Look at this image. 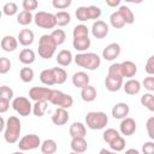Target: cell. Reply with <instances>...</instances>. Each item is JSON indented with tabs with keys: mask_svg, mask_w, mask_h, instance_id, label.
I'll return each instance as SVG.
<instances>
[{
	"mask_svg": "<svg viewBox=\"0 0 154 154\" xmlns=\"http://www.w3.org/2000/svg\"><path fill=\"white\" fill-rule=\"evenodd\" d=\"M20 130H22V123L19 118L16 116L8 117L5 124V129H4V140L10 144L17 143L19 140Z\"/></svg>",
	"mask_w": 154,
	"mask_h": 154,
	"instance_id": "6da1fadb",
	"label": "cell"
},
{
	"mask_svg": "<svg viewBox=\"0 0 154 154\" xmlns=\"http://www.w3.org/2000/svg\"><path fill=\"white\" fill-rule=\"evenodd\" d=\"M73 60L79 67H83L89 71H94L99 69L101 65V58L96 53H91V52L77 53L73 57Z\"/></svg>",
	"mask_w": 154,
	"mask_h": 154,
	"instance_id": "7a4b0ae2",
	"label": "cell"
},
{
	"mask_svg": "<svg viewBox=\"0 0 154 154\" xmlns=\"http://www.w3.org/2000/svg\"><path fill=\"white\" fill-rule=\"evenodd\" d=\"M108 123V117L105 112H88L85 116V124L91 130H102Z\"/></svg>",
	"mask_w": 154,
	"mask_h": 154,
	"instance_id": "3957f363",
	"label": "cell"
},
{
	"mask_svg": "<svg viewBox=\"0 0 154 154\" xmlns=\"http://www.w3.org/2000/svg\"><path fill=\"white\" fill-rule=\"evenodd\" d=\"M57 45L55 42L53 41V38L51 37V35L48 34H45L40 37L38 40V48H37V52H38V55L42 58V59H51L54 53H55V49H57Z\"/></svg>",
	"mask_w": 154,
	"mask_h": 154,
	"instance_id": "277c9868",
	"label": "cell"
},
{
	"mask_svg": "<svg viewBox=\"0 0 154 154\" xmlns=\"http://www.w3.org/2000/svg\"><path fill=\"white\" fill-rule=\"evenodd\" d=\"M76 18L79 22H87L90 19L97 20L101 16V10L97 6L90 5V6H79L76 10Z\"/></svg>",
	"mask_w": 154,
	"mask_h": 154,
	"instance_id": "5b68a950",
	"label": "cell"
},
{
	"mask_svg": "<svg viewBox=\"0 0 154 154\" xmlns=\"http://www.w3.org/2000/svg\"><path fill=\"white\" fill-rule=\"evenodd\" d=\"M49 102L60 107V108L67 109L73 105V99L69 94H65V93L57 90V89H52V95L49 97Z\"/></svg>",
	"mask_w": 154,
	"mask_h": 154,
	"instance_id": "8992f818",
	"label": "cell"
},
{
	"mask_svg": "<svg viewBox=\"0 0 154 154\" xmlns=\"http://www.w3.org/2000/svg\"><path fill=\"white\" fill-rule=\"evenodd\" d=\"M34 22L38 28L42 29H53L57 25L55 16L49 12L38 11L34 14Z\"/></svg>",
	"mask_w": 154,
	"mask_h": 154,
	"instance_id": "52a82bcc",
	"label": "cell"
},
{
	"mask_svg": "<svg viewBox=\"0 0 154 154\" xmlns=\"http://www.w3.org/2000/svg\"><path fill=\"white\" fill-rule=\"evenodd\" d=\"M12 108L22 117H28L31 113L32 109V105L30 102L29 99H26L25 96H17L13 97L12 103H11Z\"/></svg>",
	"mask_w": 154,
	"mask_h": 154,
	"instance_id": "ba28073f",
	"label": "cell"
},
{
	"mask_svg": "<svg viewBox=\"0 0 154 154\" xmlns=\"http://www.w3.org/2000/svg\"><path fill=\"white\" fill-rule=\"evenodd\" d=\"M18 148L19 150L24 152V150H32V149H36L41 146V140L37 135L35 134H29V135H25L23 136L19 141H18Z\"/></svg>",
	"mask_w": 154,
	"mask_h": 154,
	"instance_id": "9c48e42d",
	"label": "cell"
},
{
	"mask_svg": "<svg viewBox=\"0 0 154 154\" xmlns=\"http://www.w3.org/2000/svg\"><path fill=\"white\" fill-rule=\"evenodd\" d=\"M52 95V89L48 87H32L29 90V97L32 101H49Z\"/></svg>",
	"mask_w": 154,
	"mask_h": 154,
	"instance_id": "30bf717a",
	"label": "cell"
},
{
	"mask_svg": "<svg viewBox=\"0 0 154 154\" xmlns=\"http://www.w3.org/2000/svg\"><path fill=\"white\" fill-rule=\"evenodd\" d=\"M109 26L103 20H95L91 25V34L96 38H105L108 35Z\"/></svg>",
	"mask_w": 154,
	"mask_h": 154,
	"instance_id": "8fae6325",
	"label": "cell"
},
{
	"mask_svg": "<svg viewBox=\"0 0 154 154\" xmlns=\"http://www.w3.org/2000/svg\"><path fill=\"white\" fill-rule=\"evenodd\" d=\"M137 129V124L135 122V119L130 118V117H126L124 119H122L120 124H119V131L122 135L124 136H131L135 134Z\"/></svg>",
	"mask_w": 154,
	"mask_h": 154,
	"instance_id": "7c38bea8",
	"label": "cell"
},
{
	"mask_svg": "<svg viewBox=\"0 0 154 154\" xmlns=\"http://www.w3.org/2000/svg\"><path fill=\"white\" fill-rule=\"evenodd\" d=\"M120 51H122L120 45L117 43V42H112V43L107 45V46L103 48V51H102V58H103L105 60L112 61V60H114L116 58L119 57Z\"/></svg>",
	"mask_w": 154,
	"mask_h": 154,
	"instance_id": "4fadbf2b",
	"label": "cell"
},
{
	"mask_svg": "<svg viewBox=\"0 0 154 154\" xmlns=\"http://www.w3.org/2000/svg\"><path fill=\"white\" fill-rule=\"evenodd\" d=\"M69 119H70V114H69L67 109H65V108L58 107L52 114V123L58 126L65 125L69 122Z\"/></svg>",
	"mask_w": 154,
	"mask_h": 154,
	"instance_id": "5bb4252c",
	"label": "cell"
},
{
	"mask_svg": "<svg viewBox=\"0 0 154 154\" xmlns=\"http://www.w3.org/2000/svg\"><path fill=\"white\" fill-rule=\"evenodd\" d=\"M129 112H130V107L125 102H118L112 107V116L116 119L122 120V119L126 118L129 116Z\"/></svg>",
	"mask_w": 154,
	"mask_h": 154,
	"instance_id": "9a60e30c",
	"label": "cell"
},
{
	"mask_svg": "<svg viewBox=\"0 0 154 154\" xmlns=\"http://www.w3.org/2000/svg\"><path fill=\"white\" fill-rule=\"evenodd\" d=\"M90 82V77L87 72L84 71H78V72H75L73 76H72V84L76 87V88H84L89 84Z\"/></svg>",
	"mask_w": 154,
	"mask_h": 154,
	"instance_id": "2e32d148",
	"label": "cell"
},
{
	"mask_svg": "<svg viewBox=\"0 0 154 154\" xmlns=\"http://www.w3.org/2000/svg\"><path fill=\"white\" fill-rule=\"evenodd\" d=\"M34 38H35V35H34V31L30 30V29H22L17 36V41L19 45L24 46V47H28L30 45H32L34 42Z\"/></svg>",
	"mask_w": 154,
	"mask_h": 154,
	"instance_id": "e0dca14e",
	"label": "cell"
},
{
	"mask_svg": "<svg viewBox=\"0 0 154 154\" xmlns=\"http://www.w3.org/2000/svg\"><path fill=\"white\" fill-rule=\"evenodd\" d=\"M120 70H122L123 78L126 77L130 79L137 73V65L131 60H125V61L120 63Z\"/></svg>",
	"mask_w": 154,
	"mask_h": 154,
	"instance_id": "ac0fdd59",
	"label": "cell"
},
{
	"mask_svg": "<svg viewBox=\"0 0 154 154\" xmlns=\"http://www.w3.org/2000/svg\"><path fill=\"white\" fill-rule=\"evenodd\" d=\"M124 91L128 94V95H137L140 91H141V82L137 81V79H134V78H130L128 79L125 83H123V87Z\"/></svg>",
	"mask_w": 154,
	"mask_h": 154,
	"instance_id": "d6986e66",
	"label": "cell"
},
{
	"mask_svg": "<svg viewBox=\"0 0 154 154\" xmlns=\"http://www.w3.org/2000/svg\"><path fill=\"white\" fill-rule=\"evenodd\" d=\"M0 46H1L2 51H5V52H14L18 47V41L12 35H5L1 38Z\"/></svg>",
	"mask_w": 154,
	"mask_h": 154,
	"instance_id": "ffe728a7",
	"label": "cell"
},
{
	"mask_svg": "<svg viewBox=\"0 0 154 154\" xmlns=\"http://www.w3.org/2000/svg\"><path fill=\"white\" fill-rule=\"evenodd\" d=\"M70 147H71L72 152L78 153V154H82V153H84L88 149V143H87V141H85L84 137H73L71 140Z\"/></svg>",
	"mask_w": 154,
	"mask_h": 154,
	"instance_id": "44dd1931",
	"label": "cell"
},
{
	"mask_svg": "<svg viewBox=\"0 0 154 154\" xmlns=\"http://www.w3.org/2000/svg\"><path fill=\"white\" fill-rule=\"evenodd\" d=\"M69 134L72 138L73 137H85V135H87L85 125L81 122H73L69 129Z\"/></svg>",
	"mask_w": 154,
	"mask_h": 154,
	"instance_id": "7402d4cb",
	"label": "cell"
},
{
	"mask_svg": "<svg viewBox=\"0 0 154 154\" xmlns=\"http://www.w3.org/2000/svg\"><path fill=\"white\" fill-rule=\"evenodd\" d=\"M57 63L60 65V66H69L72 60H73V55L71 53V51L69 49H61L58 54H57V58H55Z\"/></svg>",
	"mask_w": 154,
	"mask_h": 154,
	"instance_id": "603a6c76",
	"label": "cell"
},
{
	"mask_svg": "<svg viewBox=\"0 0 154 154\" xmlns=\"http://www.w3.org/2000/svg\"><path fill=\"white\" fill-rule=\"evenodd\" d=\"M118 13L120 14V17L123 18L125 24H132L135 22V14L132 12V10L126 6V5H120L118 8Z\"/></svg>",
	"mask_w": 154,
	"mask_h": 154,
	"instance_id": "cb8c5ba5",
	"label": "cell"
},
{
	"mask_svg": "<svg viewBox=\"0 0 154 154\" xmlns=\"http://www.w3.org/2000/svg\"><path fill=\"white\" fill-rule=\"evenodd\" d=\"M90 45H91V41H90L89 36L88 37H79V38H73L72 40L73 48L77 52H79V53H84L90 47Z\"/></svg>",
	"mask_w": 154,
	"mask_h": 154,
	"instance_id": "d4e9b609",
	"label": "cell"
},
{
	"mask_svg": "<svg viewBox=\"0 0 154 154\" xmlns=\"http://www.w3.org/2000/svg\"><path fill=\"white\" fill-rule=\"evenodd\" d=\"M105 85L108 91H118L123 87V78H113L107 76L105 78Z\"/></svg>",
	"mask_w": 154,
	"mask_h": 154,
	"instance_id": "484cf974",
	"label": "cell"
},
{
	"mask_svg": "<svg viewBox=\"0 0 154 154\" xmlns=\"http://www.w3.org/2000/svg\"><path fill=\"white\" fill-rule=\"evenodd\" d=\"M96 95H97L96 89H95L93 85H90V84H88L87 87H84V88L81 89V97H82V100L85 101V102H91V101H94V100L96 99Z\"/></svg>",
	"mask_w": 154,
	"mask_h": 154,
	"instance_id": "4316f807",
	"label": "cell"
},
{
	"mask_svg": "<svg viewBox=\"0 0 154 154\" xmlns=\"http://www.w3.org/2000/svg\"><path fill=\"white\" fill-rule=\"evenodd\" d=\"M36 57H35V52L30 48H24L20 51L19 53V61L24 65H30L35 61Z\"/></svg>",
	"mask_w": 154,
	"mask_h": 154,
	"instance_id": "83f0119b",
	"label": "cell"
},
{
	"mask_svg": "<svg viewBox=\"0 0 154 154\" xmlns=\"http://www.w3.org/2000/svg\"><path fill=\"white\" fill-rule=\"evenodd\" d=\"M40 148H41L42 154H54L58 149V146H57V142L54 140L47 138L43 142H41Z\"/></svg>",
	"mask_w": 154,
	"mask_h": 154,
	"instance_id": "f1b7e54d",
	"label": "cell"
},
{
	"mask_svg": "<svg viewBox=\"0 0 154 154\" xmlns=\"http://www.w3.org/2000/svg\"><path fill=\"white\" fill-rule=\"evenodd\" d=\"M40 81L45 84V85H54L55 84V78L53 75V70L52 69H45L41 71L40 73Z\"/></svg>",
	"mask_w": 154,
	"mask_h": 154,
	"instance_id": "f546056e",
	"label": "cell"
},
{
	"mask_svg": "<svg viewBox=\"0 0 154 154\" xmlns=\"http://www.w3.org/2000/svg\"><path fill=\"white\" fill-rule=\"evenodd\" d=\"M54 16H55L57 25H59V26H66V25L70 24V22H71V16H70V13L66 12V11H59V12H57Z\"/></svg>",
	"mask_w": 154,
	"mask_h": 154,
	"instance_id": "4dcf8cb0",
	"label": "cell"
},
{
	"mask_svg": "<svg viewBox=\"0 0 154 154\" xmlns=\"http://www.w3.org/2000/svg\"><path fill=\"white\" fill-rule=\"evenodd\" d=\"M17 22L18 24L20 25H29L31 22H34V14L31 12H28V11H20L17 16Z\"/></svg>",
	"mask_w": 154,
	"mask_h": 154,
	"instance_id": "1f68e13d",
	"label": "cell"
},
{
	"mask_svg": "<svg viewBox=\"0 0 154 154\" xmlns=\"http://www.w3.org/2000/svg\"><path fill=\"white\" fill-rule=\"evenodd\" d=\"M141 105L144 106L148 111L154 112V95L152 93H144L141 96Z\"/></svg>",
	"mask_w": 154,
	"mask_h": 154,
	"instance_id": "d6a6232c",
	"label": "cell"
},
{
	"mask_svg": "<svg viewBox=\"0 0 154 154\" xmlns=\"http://www.w3.org/2000/svg\"><path fill=\"white\" fill-rule=\"evenodd\" d=\"M49 35H51V37L53 38V41L55 42L57 46L63 45L65 42V40H66V34H65V31L63 29H54Z\"/></svg>",
	"mask_w": 154,
	"mask_h": 154,
	"instance_id": "836d02e7",
	"label": "cell"
},
{
	"mask_svg": "<svg viewBox=\"0 0 154 154\" xmlns=\"http://www.w3.org/2000/svg\"><path fill=\"white\" fill-rule=\"evenodd\" d=\"M52 70H53V75L55 78V84L65 83V81L67 78V72L63 67H52Z\"/></svg>",
	"mask_w": 154,
	"mask_h": 154,
	"instance_id": "e575fe53",
	"label": "cell"
},
{
	"mask_svg": "<svg viewBox=\"0 0 154 154\" xmlns=\"http://www.w3.org/2000/svg\"><path fill=\"white\" fill-rule=\"evenodd\" d=\"M46 111H47V102L46 101H36L32 105L31 112L36 117H43L45 113H46Z\"/></svg>",
	"mask_w": 154,
	"mask_h": 154,
	"instance_id": "d590c367",
	"label": "cell"
},
{
	"mask_svg": "<svg viewBox=\"0 0 154 154\" xmlns=\"http://www.w3.org/2000/svg\"><path fill=\"white\" fill-rule=\"evenodd\" d=\"M89 35V29L84 24H78L73 28L72 30V36L73 38H79V37H88Z\"/></svg>",
	"mask_w": 154,
	"mask_h": 154,
	"instance_id": "8d00e7d4",
	"label": "cell"
},
{
	"mask_svg": "<svg viewBox=\"0 0 154 154\" xmlns=\"http://www.w3.org/2000/svg\"><path fill=\"white\" fill-rule=\"evenodd\" d=\"M108 146H109V148L112 149V152H116V153L122 152V150L125 148V140H124V137L120 135V136H118L116 140H113L111 143H108Z\"/></svg>",
	"mask_w": 154,
	"mask_h": 154,
	"instance_id": "74e56055",
	"label": "cell"
},
{
	"mask_svg": "<svg viewBox=\"0 0 154 154\" xmlns=\"http://www.w3.org/2000/svg\"><path fill=\"white\" fill-rule=\"evenodd\" d=\"M109 24H111L114 29H122V28L125 25L123 18H122L120 14L118 13V11H117V12H113V13L109 16Z\"/></svg>",
	"mask_w": 154,
	"mask_h": 154,
	"instance_id": "f35d334b",
	"label": "cell"
},
{
	"mask_svg": "<svg viewBox=\"0 0 154 154\" xmlns=\"http://www.w3.org/2000/svg\"><path fill=\"white\" fill-rule=\"evenodd\" d=\"M2 13L4 14H6L7 17H12V16H14L17 12H18V6H17V4L16 2H13V1H10V2H6L4 6H2Z\"/></svg>",
	"mask_w": 154,
	"mask_h": 154,
	"instance_id": "ab89813d",
	"label": "cell"
},
{
	"mask_svg": "<svg viewBox=\"0 0 154 154\" xmlns=\"http://www.w3.org/2000/svg\"><path fill=\"white\" fill-rule=\"evenodd\" d=\"M19 77L24 83H29L34 79V70L31 67H22L19 71Z\"/></svg>",
	"mask_w": 154,
	"mask_h": 154,
	"instance_id": "60d3db41",
	"label": "cell"
},
{
	"mask_svg": "<svg viewBox=\"0 0 154 154\" xmlns=\"http://www.w3.org/2000/svg\"><path fill=\"white\" fill-rule=\"evenodd\" d=\"M118 136H120V134H119V131H117L116 129H113V128H109V129H106L105 131H103V134H102V138H103V141L108 144V143H111L113 140H116Z\"/></svg>",
	"mask_w": 154,
	"mask_h": 154,
	"instance_id": "b9f144b4",
	"label": "cell"
},
{
	"mask_svg": "<svg viewBox=\"0 0 154 154\" xmlns=\"http://www.w3.org/2000/svg\"><path fill=\"white\" fill-rule=\"evenodd\" d=\"M108 77H113V78H123L122 75V70H120V64L114 63L108 67V72H107Z\"/></svg>",
	"mask_w": 154,
	"mask_h": 154,
	"instance_id": "7bdbcfd3",
	"label": "cell"
},
{
	"mask_svg": "<svg viewBox=\"0 0 154 154\" xmlns=\"http://www.w3.org/2000/svg\"><path fill=\"white\" fill-rule=\"evenodd\" d=\"M11 70V60L6 57H0V75H6Z\"/></svg>",
	"mask_w": 154,
	"mask_h": 154,
	"instance_id": "ee69618b",
	"label": "cell"
},
{
	"mask_svg": "<svg viewBox=\"0 0 154 154\" xmlns=\"http://www.w3.org/2000/svg\"><path fill=\"white\" fill-rule=\"evenodd\" d=\"M0 99L5 100H13V90L7 87V85H1L0 87Z\"/></svg>",
	"mask_w": 154,
	"mask_h": 154,
	"instance_id": "f6af8a7d",
	"label": "cell"
},
{
	"mask_svg": "<svg viewBox=\"0 0 154 154\" xmlns=\"http://www.w3.org/2000/svg\"><path fill=\"white\" fill-rule=\"evenodd\" d=\"M71 4H72L71 0H53V1H52L53 7L57 8V10H65V8H67Z\"/></svg>",
	"mask_w": 154,
	"mask_h": 154,
	"instance_id": "bcb514c9",
	"label": "cell"
},
{
	"mask_svg": "<svg viewBox=\"0 0 154 154\" xmlns=\"http://www.w3.org/2000/svg\"><path fill=\"white\" fill-rule=\"evenodd\" d=\"M22 6L24 8V11H28V12H32L34 10L37 8L38 6V2L36 0H24L22 2Z\"/></svg>",
	"mask_w": 154,
	"mask_h": 154,
	"instance_id": "7dc6e473",
	"label": "cell"
},
{
	"mask_svg": "<svg viewBox=\"0 0 154 154\" xmlns=\"http://www.w3.org/2000/svg\"><path fill=\"white\" fill-rule=\"evenodd\" d=\"M141 85H143L144 89H146L148 93L154 91V77H153V76H148V77H146V78L143 79V82H142Z\"/></svg>",
	"mask_w": 154,
	"mask_h": 154,
	"instance_id": "c3c4849f",
	"label": "cell"
},
{
	"mask_svg": "<svg viewBox=\"0 0 154 154\" xmlns=\"http://www.w3.org/2000/svg\"><path fill=\"white\" fill-rule=\"evenodd\" d=\"M144 71L148 73V76H153L154 75V55H150L146 63L144 66Z\"/></svg>",
	"mask_w": 154,
	"mask_h": 154,
	"instance_id": "681fc988",
	"label": "cell"
},
{
	"mask_svg": "<svg viewBox=\"0 0 154 154\" xmlns=\"http://www.w3.org/2000/svg\"><path fill=\"white\" fill-rule=\"evenodd\" d=\"M146 129L150 140H154V117H150L146 123Z\"/></svg>",
	"mask_w": 154,
	"mask_h": 154,
	"instance_id": "f907efd6",
	"label": "cell"
},
{
	"mask_svg": "<svg viewBox=\"0 0 154 154\" xmlns=\"http://www.w3.org/2000/svg\"><path fill=\"white\" fill-rule=\"evenodd\" d=\"M142 153L143 154H154V142L153 141L144 142L142 146Z\"/></svg>",
	"mask_w": 154,
	"mask_h": 154,
	"instance_id": "816d5d0a",
	"label": "cell"
},
{
	"mask_svg": "<svg viewBox=\"0 0 154 154\" xmlns=\"http://www.w3.org/2000/svg\"><path fill=\"white\" fill-rule=\"evenodd\" d=\"M10 108V101L5 99H0V114L7 112Z\"/></svg>",
	"mask_w": 154,
	"mask_h": 154,
	"instance_id": "f5cc1de1",
	"label": "cell"
},
{
	"mask_svg": "<svg viewBox=\"0 0 154 154\" xmlns=\"http://www.w3.org/2000/svg\"><path fill=\"white\" fill-rule=\"evenodd\" d=\"M106 5L109 7H116V6H120V0H106Z\"/></svg>",
	"mask_w": 154,
	"mask_h": 154,
	"instance_id": "db71d44e",
	"label": "cell"
},
{
	"mask_svg": "<svg viewBox=\"0 0 154 154\" xmlns=\"http://www.w3.org/2000/svg\"><path fill=\"white\" fill-rule=\"evenodd\" d=\"M125 154H141V153L135 148H129L128 150H125Z\"/></svg>",
	"mask_w": 154,
	"mask_h": 154,
	"instance_id": "11a10c76",
	"label": "cell"
},
{
	"mask_svg": "<svg viewBox=\"0 0 154 154\" xmlns=\"http://www.w3.org/2000/svg\"><path fill=\"white\" fill-rule=\"evenodd\" d=\"M99 154H117L116 152H112V150H108V149H106V148H102L100 152H99Z\"/></svg>",
	"mask_w": 154,
	"mask_h": 154,
	"instance_id": "9f6ffc18",
	"label": "cell"
},
{
	"mask_svg": "<svg viewBox=\"0 0 154 154\" xmlns=\"http://www.w3.org/2000/svg\"><path fill=\"white\" fill-rule=\"evenodd\" d=\"M5 124H6L5 119H4V118H2L1 116H0V132H1V131H2L4 129H5Z\"/></svg>",
	"mask_w": 154,
	"mask_h": 154,
	"instance_id": "6f0895ef",
	"label": "cell"
},
{
	"mask_svg": "<svg viewBox=\"0 0 154 154\" xmlns=\"http://www.w3.org/2000/svg\"><path fill=\"white\" fill-rule=\"evenodd\" d=\"M12 154H24V153L20 150V152H14V153H12Z\"/></svg>",
	"mask_w": 154,
	"mask_h": 154,
	"instance_id": "680465c9",
	"label": "cell"
},
{
	"mask_svg": "<svg viewBox=\"0 0 154 154\" xmlns=\"http://www.w3.org/2000/svg\"><path fill=\"white\" fill-rule=\"evenodd\" d=\"M69 154H78V153H75V152H71V153H69Z\"/></svg>",
	"mask_w": 154,
	"mask_h": 154,
	"instance_id": "91938a15",
	"label": "cell"
},
{
	"mask_svg": "<svg viewBox=\"0 0 154 154\" xmlns=\"http://www.w3.org/2000/svg\"><path fill=\"white\" fill-rule=\"evenodd\" d=\"M1 16H2V11L0 10V18H1Z\"/></svg>",
	"mask_w": 154,
	"mask_h": 154,
	"instance_id": "94428289",
	"label": "cell"
}]
</instances>
